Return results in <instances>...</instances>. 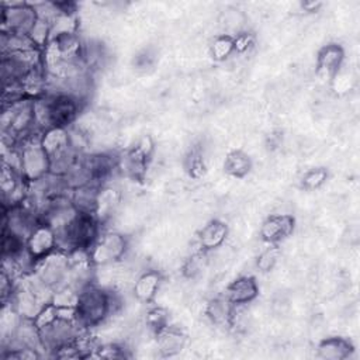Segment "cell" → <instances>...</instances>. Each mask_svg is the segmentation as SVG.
Returning a JSON list of instances; mask_svg holds the SVG:
<instances>
[{
	"label": "cell",
	"mask_w": 360,
	"mask_h": 360,
	"mask_svg": "<svg viewBox=\"0 0 360 360\" xmlns=\"http://www.w3.org/2000/svg\"><path fill=\"white\" fill-rule=\"evenodd\" d=\"M122 308L124 300L117 291L93 283L77 292L75 316L84 329L93 330Z\"/></svg>",
	"instance_id": "6da1fadb"
},
{
	"label": "cell",
	"mask_w": 360,
	"mask_h": 360,
	"mask_svg": "<svg viewBox=\"0 0 360 360\" xmlns=\"http://www.w3.org/2000/svg\"><path fill=\"white\" fill-rule=\"evenodd\" d=\"M20 174L30 186L51 174V159L41 143V132L25 136L17 143Z\"/></svg>",
	"instance_id": "7a4b0ae2"
},
{
	"label": "cell",
	"mask_w": 360,
	"mask_h": 360,
	"mask_svg": "<svg viewBox=\"0 0 360 360\" xmlns=\"http://www.w3.org/2000/svg\"><path fill=\"white\" fill-rule=\"evenodd\" d=\"M129 250L128 238L112 229H103L87 249V257L94 267L111 266L121 262Z\"/></svg>",
	"instance_id": "3957f363"
},
{
	"label": "cell",
	"mask_w": 360,
	"mask_h": 360,
	"mask_svg": "<svg viewBox=\"0 0 360 360\" xmlns=\"http://www.w3.org/2000/svg\"><path fill=\"white\" fill-rule=\"evenodd\" d=\"M32 273L51 290H58L68 284L70 273V255L65 250L56 249L38 263H35Z\"/></svg>",
	"instance_id": "277c9868"
},
{
	"label": "cell",
	"mask_w": 360,
	"mask_h": 360,
	"mask_svg": "<svg viewBox=\"0 0 360 360\" xmlns=\"http://www.w3.org/2000/svg\"><path fill=\"white\" fill-rule=\"evenodd\" d=\"M37 21V10L31 3L1 4V32L28 35Z\"/></svg>",
	"instance_id": "5b68a950"
},
{
	"label": "cell",
	"mask_w": 360,
	"mask_h": 360,
	"mask_svg": "<svg viewBox=\"0 0 360 360\" xmlns=\"http://www.w3.org/2000/svg\"><path fill=\"white\" fill-rule=\"evenodd\" d=\"M25 248L35 266V263L58 249V235L52 226L39 221L27 236Z\"/></svg>",
	"instance_id": "8992f818"
},
{
	"label": "cell",
	"mask_w": 360,
	"mask_h": 360,
	"mask_svg": "<svg viewBox=\"0 0 360 360\" xmlns=\"http://www.w3.org/2000/svg\"><path fill=\"white\" fill-rule=\"evenodd\" d=\"M295 229V218L290 212L267 215L259 229L260 239L267 245H280L288 239Z\"/></svg>",
	"instance_id": "52a82bcc"
},
{
	"label": "cell",
	"mask_w": 360,
	"mask_h": 360,
	"mask_svg": "<svg viewBox=\"0 0 360 360\" xmlns=\"http://www.w3.org/2000/svg\"><path fill=\"white\" fill-rule=\"evenodd\" d=\"M224 295L233 307H246L259 295V284L255 276L242 274L233 278L226 287Z\"/></svg>",
	"instance_id": "ba28073f"
},
{
	"label": "cell",
	"mask_w": 360,
	"mask_h": 360,
	"mask_svg": "<svg viewBox=\"0 0 360 360\" xmlns=\"http://www.w3.org/2000/svg\"><path fill=\"white\" fill-rule=\"evenodd\" d=\"M229 235V226L225 221L219 218H212L207 221L197 232V249L211 253L225 245Z\"/></svg>",
	"instance_id": "9c48e42d"
},
{
	"label": "cell",
	"mask_w": 360,
	"mask_h": 360,
	"mask_svg": "<svg viewBox=\"0 0 360 360\" xmlns=\"http://www.w3.org/2000/svg\"><path fill=\"white\" fill-rule=\"evenodd\" d=\"M162 281H163V276L159 270L156 269L142 270L135 277V281L132 283V287H131L132 297L139 304H145V305L153 304L159 292V288L162 285Z\"/></svg>",
	"instance_id": "30bf717a"
},
{
	"label": "cell",
	"mask_w": 360,
	"mask_h": 360,
	"mask_svg": "<svg viewBox=\"0 0 360 360\" xmlns=\"http://www.w3.org/2000/svg\"><path fill=\"white\" fill-rule=\"evenodd\" d=\"M345 63V49L336 44L330 42L323 45L315 59V73L321 77L332 80L335 75L343 68Z\"/></svg>",
	"instance_id": "8fae6325"
},
{
	"label": "cell",
	"mask_w": 360,
	"mask_h": 360,
	"mask_svg": "<svg viewBox=\"0 0 360 360\" xmlns=\"http://www.w3.org/2000/svg\"><path fill=\"white\" fill-rule=\"evenodd\" d=\"M41 143H42L44 149L46 150L51 162L75 152L70 146L69 128L51 127V128L42 131L41 132Z\"/></svg>",
	"instance_id": "7c38bea8"
},
{
	"label": "cell",
	"mask_w": 360,
	"mask_h": 360,
	"mask_svg": "<svg viewBox=\"0 0 360 360\" xmlns=\"http://www.w3.org/2000/svg\"><path fill=\"white\" fill-rule=\"evenodd\" d=\"M155 342L162 357H173L186 347L187 336L180 328L167 325L155 333Z\"/></svg>",
	"instance_id": "4fadbf2b"
},
{
	"label": "cell",
	"mask_w": 360,
	"mask_h": 360,
	"mask_svg": "<svg viewBox=\"0 0 360 360\" xmlns=\"http://www.w3.org/2000/svg\"><path fill=\"white\" fill-rule=\"evenodd\" d=\"M235 308L236 307H233L226 300V297L222 294V295H217V297H212L211 300H208V302L205 304L204 312L211 325H214L217 328L231 329Z\"/></svg>",
	"instance_id": "5bb4252c"
},
{
	"label": "cell",
	"mask_w": 360,
	"mask_h": 360,
	"mask_svg": "<svg viewBox=\"0 0 360 360\" xmlns=\"http://www.w3.org/2000/svg\"><path fill=\"white\" fill-rule=\"evenodd\" d=\"M353 352V343L343 336H328L316 345V356L323 360H346Z\"/></svg>",
	"instance_id": "9a60e30c"
},
{
	"label": "cell",
	"mask_w": 360,
	"mask_h": 360,
	"mask_svg": "<svg viewBox=\"0 0 360 360\" xmlns=\"http://www.w3.org/2000/svg\"><path fill=\"white\" fill-rule=\"evenodd\" d=\"M101 187L93 184H82L69 191V197L75 208L80 214H93L96 215L98 193Z\"/></svg>",
	"instance_id": "2e32d148"
},
{
	"label": "cell",
	"mask_w": 360,
	"mask_h": 360,
	"mask_svg": "<svg viewBox=\"0 0 360 360\" xmlns=\"http://www.w3.org/2000/svg\"><path fill=\"white\" fill-rule=\"evenodd\" d=\"M253 167L250 156L242 149H233L226 153L224 159V170L228 176L235 179L246 177Z\"/></svg>",
	"instance_id": "e0dca14e"
},
{
	"label": "cell",
	"mask_w": 360,
	"mask_h": 360,
	"mask_svg": "<svg viewBox=\"0 0 360 360\" xmlns=\"http://www.w3.org/2000/svg\"><path fill=\"white\" fill-rule=\"evenodd\" d=\"M210 53L214 60L224 62L235 53L233 35L229 34H217L210 44Z\"/></svg>",
	"instance_id": "ac0fdd59"
},
{
	"label": "cell",
	"mask_w": 360,
	"mask_h": 360,
	"mask_svg": "<svg viewBox=\"0 0 360 360\" xmlns=\"http://www.w3.org/2000/svg\"><path fill=\"white\" fill-rule=\"evenodd\" d=\"M143 323L155 335L165 326L170 325V318H169L167 309L160 305L149 304L146 308L145 316H143Z\"/></svg>",
	"instance_id": "d6986e66"
},
{
	"label": "cell",
	"mask_w": 360,
	"mask_h": 360,
	"mask_svg": "<svg viewBox=\"0 0 360 360\" xmlns=\"http://www.w3.org/2000/svg\"><path fill=\"white\" fill-rule=\"evenodd\" d=\"M329 177V170L323 166H316L305 170L300 177V187L305 191H314L321 188Z\"/></svg>",
	"instance_id": "ffe728a7"
},
{
	"label": "cell",
	"mask_w": 360,
	"mask_h": 360,
	"mask_svg": "<svg viewBox=\"0 0 360 360\" xmlns=\"http://www.w3.org/2000/svg\"><path fill=\"white\" fill-rule=\"evenodd\" d=\"M184 167L186 172L188 173L190 177L193 179H200L204 176L205 173V159H204V153L198 146H193L186 158H184Z\"/></svg>",
	"instance_id": "44dd1931"
},
{
	"label": "cell",
	"mask_w": 360,
	"mask_h": 360,
	"mask_svg": "<svg viewBox=\"0 0 360 360\" xmlns=\"http://www.w3.org/2000/svg\"><path fill=\"white\" fill-rule=\"evenodd\" d=\"M127 347L122 343L118 342H103L97 343L94 347V352L91 357H98V359H127L129 354L127 353Z\"/></svg>",
	"instance_id": "7402d4cb"
},
{
	"label": "cell",
	"mask_w": 360,
	"mask_h": 360,
	"mask_svg": "<svg viewBox=\"0 0 360 360\" xmlns=\"http://www.w3.org/2000/svg\"><path fill=\"white\" fill-rule=\"evenodd\" d=\"M280 259V246L278 245H267L256 257V269L260 273H270Z\"/></svg>",
	"instance_id": "603a6c76"
},
{
	"label": "cell",
	"mask_w": 360,
	"mask_h": 360,
	"mask_svg": "<svg viewBox=\"0 0 360 360\" xmlns=\"http://www.w3.org/2000/svg\"><path fill=\"white\" fill-rule=\"evenodd\" d=\"M233 42H235V53L236 55H245L250 52L256 44V38L252 32L248 30L233 35Z\"/></svg>",
	"instance_id": "cb8c5ba5"
},
{
	"label": "cell",
	"mask_w": 360,
	"mask_h": 360,
	"mask_svg": "<svg viewBox=\"0 0 360 360\" xmlns=\"http://www.w3.org/2000/svg\"><path fill=\"white\" fill-rule=\"evenodd\" d=\"M321 7H322V3H321V1H302V3H301V8H302L304 13H307V14L316 13Z\"/></svg>",
	"instance_id": "d4e9b609"
}]
</instances>
